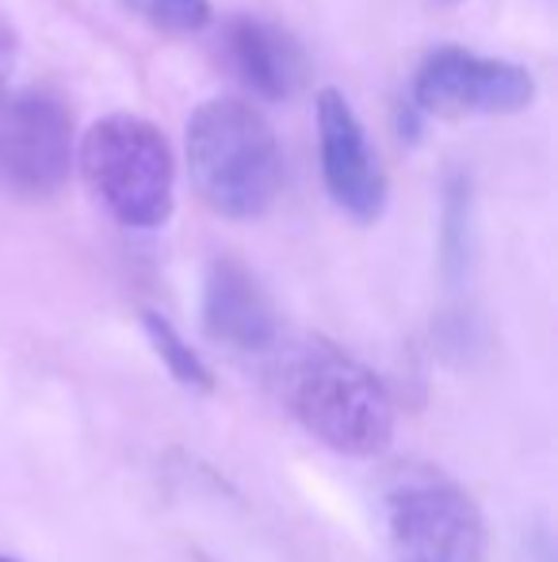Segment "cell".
I'll use <instances>...</instances> for the list:
<instances>
[{"label":"cell","mask_w":558,"mask_h":562,"mask_svg":"<svg viewBox=\"0 0 558 562\" xmlns=\"http://www.w3.org/2000/svg\"><path fill=\"white\" fill-rule=\"evenodd\" d=\"M203 329L215 345L238 356H264L280 345L276 306L241 260H210L203 276Z\"/></svg>","instance_id":"obj_8"},{"label":"cell","mask_w":558,"mask_h":562,"mask_svg":"<svg viewBox=\"0 0 558 562\" xmlns=\"http://www.w3.org/2000/svg\"><path fill=\"white\" fill-rule=\"evenodd\" d=\"M280 398L318 445L352 459L383 456L395 440V398L367 363L329 340H306L280 363Z\"/></svg>","instance_id":"obj_1"},{"label":"cell","mask_w":558,"mask_h":562,"mask_svg":"<svg viewBox=\"0 0 558 562\" xmlns=\"http://www.w3.org/2000/svg\"><path fill=\"white\" fill-rule=\"evenodd\" d=\"M470 260V184L452 180L444 207V272L452 283L463 280Z\"/></svg>","instance_id":"obj_11"},{"label":"cell","mask_w":558,"mask_h":562,"mask_svg":"<svg viewBox=\"0 0 558 562\" xmlns=\"http://www.w3.org/2000/svg\"><path fill=\"white\" fill-rule=\"evenodd\" d=\"M77 165L96 203L130 229H157L176 207V161L161 126L135 112L104 115L77 142Z\"/></svg>","instance_id":"obj_3"},{"label":"cell","mask_w":558,"mask_h":562,"mask_svg":"<svg viewBox=\"0 0 558 562\" xmlns=\"http://www.w3.org/2000/svg\"><path fill=\"white\" fill-rule=\"evenodd\" d=\"M536 100V77L524 66L467 46H436L421 58L410 85L413 115H509Z\"/></svg>","instance_id":"obj_5"},{"label":"cell","mask_w":558,"mask_h":562,"mask_svg":"<svg viewBox=\"0 0 558 562\" xmlns=\"http://www.w3.org/2000/svg\"><path fill=\"white\" fill-rule=\"evenodd\" d=\"M119 4L169 35H192L210 23V0H119Z\"/></svg>","instance_id":"obj_12"},{"label":"cell","mask_w":558,"mask_h":562,"mask_svg":"<svg viewBox=\"0 0 558 562\" xmlns=\"http://www.w3.org/2000/svg\"><path fill=\"white\" fill-rule=\"evenodd\" d=\"M314 115H318L321 177L329 200L356 223H375L387 207V177L356 108L344 92L321 89L314 100Z\"/></svg>","instance_id":"obj_7"},{"label":"cell","mask_w":558,"mask_h":562,"mask_svg":"<svg viewBox=\"0 0 558 562\" xmlns=\"http://www.w3.org/2000/svg\"><path fill=\"white\" fill-rule=\"evenodd\" d=\"M8 77H12V43H8V35L0 31V97H4V89H8Z\"/></svg>","instance_id":"obj_13"},{"label":"cell","mask_w":558,"mask_h":562,"mask_svg":"<svg viewBox=\"0 0 558 562\" xmlns=\"http://www.w3.org/2000/svg\"><path fill=\"white\" fill-rule=\"evenodd\" d=\"M0 562H12V559H0Z\"/></svg>","instance_id":"obj_14"},{"label":"cell","mask_w":558,"mask_h":562,"mask_svg":"<svg viewBox=\"0 0 558 562\" xmlns=\"http://www.w3.org/2000/svg\"><path fill=\"white\" fill-rule=\"evenodd\" d=\"M77 161L73 115L54 92L0 97V192L46 200Z\"/></svg>","instance_id":"obj_6"},{"label":"cell","mask_w":558,"mask_h":562,"mask_svg":"<svg viewBox=\"0 0 558 562\" xmlns=\"http://www.w3.org/2000/svg\"><path fill=\"white\" fill-rule=\"evenodd\" d=\"M141 329H146V340H149V348L157 352V360L169 368V375L176 379L180 386H187V391H200V394L215 391V371H210L207 360H203V356L195 352L184 337H180V329L172 326L164 314L141 311Z\"/></svg>","instance_id":"obj_10"},{"label":"cell","mask_w":558,"mask_h":562,"mask_svg":"<svg viewBox=\"0 0 558 562\" xmlns=\"http://www.w3.org/2000/svg\"><path fill=\"white\" fill-rule=\"evenodd\" d=\"M184 157L200 200L223 218H261L283 188V149L272 123L246 100L215 97L187 119Z\"/></svg>","instance_id":"obj_2"},{"label":"cell","mask_w":558,"mask_h":562,"mask_svg":"<svg viewBox=\"0 0 558 562\" xmlns=\"http://www.w3.org/2000/svg\"><path fill=\"white\" fill-rule=\"evenodd\" d=\"M387 528L402 562H482L486 520L440 471H410L387 490Z\"/></svg>","instance_id":"obj_4"},{"label":"cell","mask_w":558,"mask_h":562,"mask_svg":"<svg viewBox=\"0 0 558 562\" xmlns=\"http://www.w3.org/2000/svg\"><path fill=\"white\" fill-rule=\"evenodd\" d=\"M226 58L246 89L264 100H287L306 81V61L298 43L269 20L241 15L226 27Z\"/></svg>","instance_id":"obj_9"}]
</instances>
